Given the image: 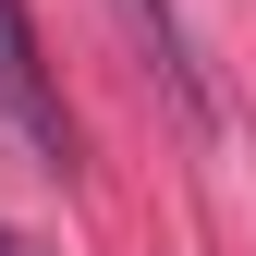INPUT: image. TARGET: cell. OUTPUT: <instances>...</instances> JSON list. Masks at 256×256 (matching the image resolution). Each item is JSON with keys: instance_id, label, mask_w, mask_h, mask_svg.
Segmentation results:
<instances>
[{"instance_id": "cell-1", "label": "cell", "mask_w": 256, "mask_h": 256, "mask_svg": "<svg viewBox=\"0 0 256 256\" xmlns=\"http://www.w3.org/2000/svg\"><path fill=\"white\" fill-rule=\"evenodd\" d=\"M0 110H12V134L49 158H74V134H61V98H49V61H37V12L24 0H0Z\"/></svg>"}, {"instance_id": "cell-2", "label": "cell", "mask_w": 256, "mask_h": 256, "mask_svg": "<svg viewBox=\"0 0 256 256\" xmlns=\"http://www.w3.org/2000/svg\"><path fill=\"white\" fill-rule=\"evenodd\" d=\"M110 12L134 24L146 49H158V74H171V98H183V110H208V74H196V49H183V12H171V0H110Z\"/></svg>"}]
</instances>
